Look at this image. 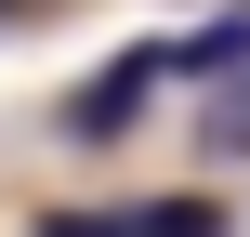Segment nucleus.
<instances>
[{
  "instance_id": "1",
  "label": "nucleus",
  "mask_w": 250,
  "mask_h": 237,
  "mask_svg": "<svg viewBox=\"0 0 250 237\" xmlns=\"http://www.w3.org/2000/svg\"><path fill=\"white\" fill-rule=\"evenodd\" d=\"M158 79H171V53H132V66H105L66 119H79V132H119V119H145V92H158Z\"/></svg>"
},
{
  "instance_id": "2",
  "label": "nucleus",
  "mask_w": 250,
  "mask_h": 237,
  "mask_svg": "<svg viewBox=\"0 0 250 237\" xmlns=\"http://www.w3.org/2000/svg\"><path fill=\"white\" fill-rule=\"evenodd\" d=\"M237 13H250V0H237Z\"/></svg>"
}]
</instances>
